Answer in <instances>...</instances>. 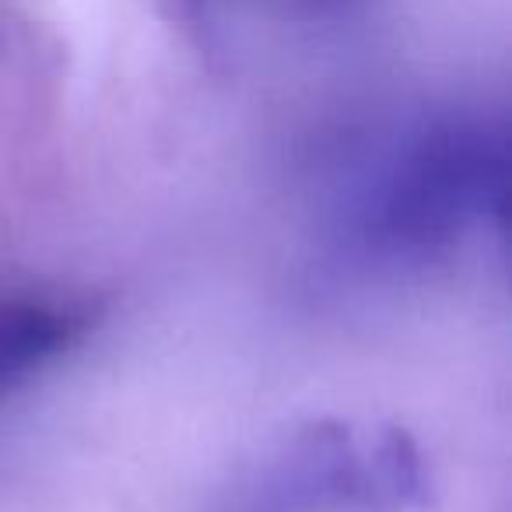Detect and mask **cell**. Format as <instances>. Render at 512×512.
I'll use <instances>...</instances> for the list:
<instances>
[{
    "label": "cell",
    "mask_w": 512,
    "mask_h": 512,
    "mask_svg": "<svg viewBox=\"0 0 512 512\" xmlns=\"http://www.w3.org/2000/svg\"><path fill=\"white\" fill-rule=\"evenodd\" d=\"M509 134L477 113L439 116L407 134L351 193L344 225L379 264H428L502 228Z\"/></svg>",
    "instance_id": "cell-1"
},
{
    "label": "cell",
    "mask_w": 512,
    "mask_h": 512,
    "mask_svg": "<svg viewBox=\"0 0 512 512\" xmlns=\"http://www.w3.org/2000/svg\"><path fill=\"white\" fill-rule=\"evenodd\" d=\"M428 474L400 428L313 421L267 456L228 512H407Z\"/></svg>",
    "instance_id": "cell-2"
},
{
    "label": "cell",
    "mask_w": 512,
    "mask_h": 512,
    "mask_svg": "<svg viewBox=\"0 0 512 512\" xmlns=\"http://www.w3.org/2000/svg\"><path fill=\"white\" fill-rule=\"evenodd\" d=\"M95 323V306L71 292L0 295V404L74 351Z\"/></svg>",
    "instance_id": "cell-3"
}]
</instances>
